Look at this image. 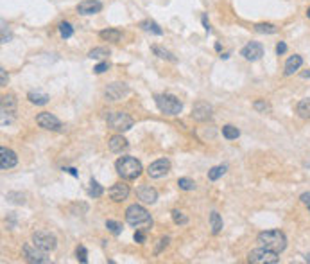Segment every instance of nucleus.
I'll return each mask as SVG.
<instances>
[{
  "label": "nucleus",
  "instance_id": "f257e3e1",
  "mask_svg": "<svg viewBox=\"0 0 310 264\" xmlns=\"http://www.w3.org/2000/svg\"><path fill=\"white\" fill-rule=\"evenodd\" d=\"M126 221H128L129 226L136 230H144V232H149L154 225L151 214L147 212V209L138 205V203H133L126 209Z\"/></svg>",
  "mask_w": 310,
  "mask_h": 264
},
{
  "label": "nucleus",
  "instance_id": "f03ea898",
  "mask_svg": "<svg viewBox=\"0 0 310 264\" xmlns=\"http://www.w3.org/2000/svg\"><path fill=\"white\" fill-rule=\"evenodd\" d=\"M257 241L260 243V246L276 253H282L287 248V236L282 230H264L258 233Z\"/></svg>",
  "mask_w": 310,
  "mask_h": 264
},
{
  "label": "nucleus",
  "instance_id": "7ed1b4c3",
  "mask_svg": "<svg viewBox=\"0 0 310 264\" xmlns=\"http://www.w3.org/2000/svg\"><path fill=\"white\" fill-rule=\"evenodd\" d=\"M115 169H117V174L120 176L122 180L128 182L136 180L142 174V171H144L140 160H136L135 157H120L115 162Z\"/></svg>",
  "mask_w": 310,
  "mask_h": 264
},
{
  "label": "nucleus",
  "instance_id": "20e7f679",
  "mask_svg": "<svg viewBox=\"0 0 310 264\" xmlns=\"http://www.w3.org/2000/svg\"><path fill=\"white\" fill-rule=\"evenodd\" d=\"M156 106L165 115H179L183 111V103L172 94H158L154 96Z\"/></svg>",
  "mask_w": 310,
  "mask_h": 264
},
{
  "label": "nucleus",
  "instance_id": "39448f33",
  "mask_svg": "<svg viewBox=\"0 0 310 264\" xmlns=\"http://www.w3.org/2000/svg\"><path fill=\"white\" fill-rule=\"evenodd\" d=\"M133 124H135V121H133L131 115L126 113V111H111V113L108 115V126L115 131L124 133V131L131 130Z\"/></svg>",
  "mask_w": 310,
  "mask_h": 264
},
{
  "label": "nucleus",
  "instance_id": "423d86ee",
  "mask_svg": "<svg viewBox=\"0 0 310 264\" xmlns=\"http://www.w3.org/2000/svg\"><path fill=\"white\" fill-rule=\"evenodd\" d=\"M23 257H25L27 262L30 264H49L50 262V257H47L45 250H42L40 246H36L34 243H25L22 248Z\"/></svg>",
  "mask_w": 310,
  "mask_h": 264
},
{
  "label": "nucleus",
  "instance_id": "0eeeda50",
  "mask_svg": "<svg viewBox=\"0 0 310 264\" xmlns=\"http://www.w3.org/2000/svg\"><path fill=\"white\" fill-rule=\"evenodd\" d=\"M278 255H280V253L260 246V248H255L247 253V260L253 264H276L278 260H280V257Z\"/></svg>",
  "mask_w": 310,
  "mask_h": 264
},
{
  "label": "nucleus",
  "instance_id": "6e6552de",
  "mask_svg": "<svg viewBox=\"0 0 310 264\" xmlns=\"http://www.w3.org/2000/svg\"><path fill=\"white\" fill-rule=\"evenodd\" d=\"M33 243L36 246H40L45 252H54L57 248V239L54 233L47 232V230H36L33 233Z\"/></svg>",
  "mask_w": 310,
  "mask_h": 264
},
{
  "label": "nucleus",
  "instance_id": "1a4fd4ad",
  "mask_svg": "<svg viewBox=\"0 0 310 264\" xmlns=\"http://www.w3.org/2000/svg\"><path fill=\"white\" fill-rule=\"evenodd\" d=\"M36 123H38L40 128H43V130H47V131H61L63 130L61 121L57 119L56 115L49 113V111H42V113L36 115Z\"/></svg>",
  "mask_w": 310,
  "mask_h": 264
},
{
  "label": "nucleus",
  "instance_id": "9d476101",
  "mask_svg": "<svg viewBox=\"0 0 310 264\" xmlns=\"http://www.w3.org/2000/svg\"><path fill=\"white\" fill-rule=\"evenodd\" d=\"M213 117V108L204 101H197L192 106V119L197 123H206Z\"/></svg>",
  "mask_w": 310,
  "mask_h": 264
},
{
  "label": "nucleus",
  "instance_id": "9b49d317",
  "mask_svg": "<svg viewBox=\"0 0 310 264\" xmlns=\"http://www.w3.org/2000/svg\"><path fill=\"white\" fill-rule=\"evenodd\" d=\"M128 94H129V86L126 83H118V81L108 84V88L104 90V96H106L108 101H120Z\"/></svg>",
  "mask_w": 310,
  "mask_h": 264
},
{
  "label": "nucleus",
  "instance_id": "f8f14e48",
  "mask_svg": "<svg viewBox=\"0 0 310 264\" xmlns=\"http://www.w3.org/2000/svg\"><path fill=\"white\" fill-rule=\"evenodd\" d=\"M169 171H170V162L167 160V158H160V160L152 162V164L147 167V174L151 176V178H154V180L167 176Z\"/></svg>",
  "mask_w": 310,
  "mask_h": 264
},
{
  "label": "nucleus",
  "instance_id": "ddd939ff",
  "mask_svg": "<svg viewBox=\"0 0 310 264\" xmlns=\"http://www.w3.org/2000/svg\"><path fill=\"white\" fill-rule=\"evenodd\" d=\"M240 54L246 57L247 62H258V60L264 56V47H262V43H258V42H250L247 45L242 47Z\"/></svg>",
  "mask_w": 310,
  "mask_h": 264
},
{
  "label": "nucleus",
  "instance_id": "4468645a",
  "mask_svg": "<svg viewBox=\"0 0 310 264\" xmlns=\"http://www.w3.org/2000/svg\"><path fill=\"white\" fill-rule=\"evenodd\" d=\"M129 192H131V189H129V185L126 184V182H117L115 185H111V189L108 191V194H110L111 201L120 203L128 198Z\"/></svg>",
  "mask_w": 310,
  "mask_h": 264
},
{
  "label": "nucleus",
  "instance_id": "2eb2a0df",
  "mask_svg": "<svg viewBox=\"0 0 310 264\" xmlns=\"http://www.w3.org/2000/svg\"><path fill=\"white\" fill-rule=\"evenodd\" d=\"M16 164H18V157H16L15 151L2 145V148H0V169H2V171H8V169L15 167Z\"/></svg>",
  "mask_w": 310,
  "mask_h": 264
},
{
  "label": "nucleus",
  "instance_id": "dca6fc26",
  "mask_svg": "<svg viewBox=\"0 0 310 264\" xmlns=\"http://www.w3.org/2000/svg\"><path fill=\"white\" fill-rule=\"evenodd\" d=\"M136 196L142 203H147V205H154L156 199H158V191L151 185H140L136 189Z\"/></svg>",
  "mask_w": 310,
  "mask_h": 264
},
{
  "label": "nucleus",
  "instance_id": "f3484780",
  "mask_svg": "<svg viewBox=\"0 0 310 264\" xmlns=\"http://www.w3.org/2000/svg\"><path fill=\"white\" fill-rule=\"evenodd\" d=\"M101 11H102V2H99V0H83V2L77 4V13L83 16H90Z\"/></svg>",
  "mask_w": 310,
  "mask_h": 264
},
{
  "label": "nucleus",
  "instance_id": "a211bd4d",
  "mask_svg": "<svg viewBox=\"0 0 310 264\" xmlns=\"http://www.w3.org/2000/svg\"><path fill=\"white\" fill-rule=\"evenodd\" d=\"M108 145H110V151H113V153H122L129 148V142L122 135H113L108 140Z\"/></svg>",
  "mask_w": 310,
  "mask_h": 264
},
{
  "label": "nucleus",
  "instance_id": "6ab92c4d",
  "mask_svg": "<svg viewBox=\"0 0 310 264\" xmlns=\"http://www.w3.org/2000/svg\"><path fill=\"white\" fill-rule=\"evenodd\" d=\"M16 106H18V99H16L13 94H8V96H2V101H0V108H2V113H15Z\"/></svg>",
  "mask_w": 310,
  "mask_h": 264
},
{
  "label": "nucleus",
  "instance_id": "aec40b11",
  "mask_svg": "<svg viewBox=\"0 0 310 264\" xmlns=\"http://www.w3.org/2000/svg\"><path fill=\"white\" fill-rule=\"evenodd\" d=\"M301 65H303V57L299 56V54L291 56L287 60V63H285V76H292L294 72H298V70L301 69Z\"/></svg>",
  "mask_w": 310,
  "mask_h": 264
},
{
  "label": "nucleus",
  "instance_id": "412c9836",
  "mask_svg": "<svg viewBox=\"0 0 310 264\" xmlns=\"http://www.w3.org/2000/svg\"><path fill=\"white\" fill-rule=\"evenodd\" d=\"M27 99H29L33 104H36V106H45V104L50 101V96L45 92H29L27 94Z\"/></svg>",
  "mask_w": 310,
  "mask_h": 264
},
{
  "label": "nucleus",
  "instance_id": "4be33fe9",
  "mask_svg": "<svg viewBox=\"0 0 310 264\" xmlns=\"http://www.w3.org/2000/svg\"><path fill=\"white\" fill-rule=\"evenodd\" d=\"M99 36H101L104 42H111V43H118L122 38V33L118 31V29H104V31L99 33Z\"/></svg>",
  "mask_w": 310,
  "mask_h": 264
},
{
  "label": "nucleus",
  "instance_id": "5701e85b",
  "mask_svg": "<svg viewBox=\"0 0 310 264\" xmlns=\"http://www.w3.org/2000/svg\"><path fill=\"white\" fill-rule=\"evenodd\" d=\"M223 218L219 216V212L212 211L210 212V226H212V233L213 236H219L221 230H223Z\"/></svg>",
  "mask_w": 310,
  "mask_h": 264
},
{
  "label": "nucleus",
  "instance_id": "b1692460",
  "mask_svg": "<svg viewBox=\"0 0 310 264\" xmlns=\"http://www.w3.org/2000/svg\"><path fill=\"white\" fill-rule=\"evenodd\" d=\"M296 113H298V117H301V119H310V97L301 99L298 104H296Z\"/></svg>",
  "mask_w": 310,
  "mask_h": 264
},
{
  "label": "nucleus",
  "instance_id": "393cba45",
  "mask_svg": "<svg viewBox=\"0 0 310 264\" xmlns=\"http://www.w3.org/2000/svg\"><path fill=\"white\" fill-rule=\"evenodd\" d=\"M140 27L144 29L145 33H152V35H158V36L163 35V29L154 22V20H142Z\"/></svg>",
  "mask_w": 310,
  "mask_h": 264
},
{
  "label": "nucleus",
  "instance_id": "a878e982",
  "mask_svg": "<svg viewBox=\"0 0 310 264\" xmlns=\"http://www.w3.org/2000/svg\"><path fill=\"white\" fill-rule=\"evenodd\" d=\"M151 50H152V52H154L158 57H162V60H167V62H172V63L178 62V57H176L174 54L169 52V50L163 49V47H160V45H152V47H151Z\"/></svg>",
  "mask_w": 310,
  "mask_h": 264
},
{
  "label": "nucleus",
  "instance_id": "bb28decb",
  "mask_svg": "<svg viewBox=\"0 0 310 264\" xmlns=\"http://www.w3.org/2000/svg\"><path fill=\"white\" fill-rule=\"evenodd\" d=\"M255 31L260 33V35H276L278 27L274 25V23L262 22V23H255Z\"/></svg>",
  "mask_w": 310,
  "mask_h": 264
},
{
  "label": "nucleus",
  "instance_id": "cd10ccee",
  "mask_svg": "<svg viewBox=\"0 0 310 264\" xmlns=\"http://www.w3.org/2000/svg\"><path fill=\"white\" fill-rule=\"evenodd\" d=\"M110 54H111V50L106 49V47H95V49H91L90 52H88V57H90V60H106Z\"/></svg>",
  "mask_w": 310,
  "mask_h": 264
},
{
  "label": "nucleus",
  "instance_id": "c85d7f7f",
  "mask_svg": "<svg viewBox=\"0 0 310 264\" xmlns=\"http://www.w3.org/2000/svg\"><path fill=\"white\" fill-rule=\"evenodd\" d=\"M228 171V165L223 164V165H215V167H212L208 171V180L210 182H217L221 178V176H224Z\"/></svg>",
  "mask_w": 310,
  "mask_h": 264
},
{
  "label": "nucleus",
  "instance_id": "c756f323",
  "mask_svg": "<svg viewBox=\"0 0 310 264\" xmlns=\"http://www.w3.org/2000/svg\"><path fill=\"white\" fill-rule=\"evenodd\" d=\"M102 194H104V189H102V185L99 184L97 180H94V178H91L90 187H88V196H90V198H101Z\"/></svg>",
  "mask_w": 310,
  "mask_h": 264
},
{
  "label": "nucleus",
  "instance_id": "7c9ffc66",
  "mask_svg": "<svg viewBox=\"0 0 310 264\" xmlns=\"http://www.w3.org/2000/svg\"><path fill=\"white\" fill-rule=\"evenodd\" d=\"M57 29H59V35L63 40H68L74 36V27L70 22H61L59 25H57Z\"/></svg>",
  "mask_w": 310,
  "mask_h": 264
},
{
  "label": "nucleus",
  "instance_id": "2f4dec72",
  "mask_svg": "<svg viewBox=\"0 0 310 264\" xmlns=\"http://www.w3.org/2000/svg\"><path fill=\"white\" fill-rule=\"evenodd\" d=\"M223 137L226 138V140H235V138L240 137V131H238L233 124H226V126H223Z\"/></svg>",
  "mask_w": 310,
  "mask_h": 264
},
{
  "label": "nucleus",
  "instance_id": "473e14b6",
  "mask_svg": "<svg viewBox=\"0 0 310 264\" xmlns=\"http://www.w3.org/2000/svg\"><path fill=\"white\" fill-rule=\"evenodd\" d=\"M172 214V221L176 223V225H187L189 223V218H187V214H183L181 211H178V209H174V211L170 212Z\"/></svg>",
  "mask_w": 310,
  "mask_h": 264
},
{
  "label": "nucleus",
  "instance_id": "72a5a7b5",
  "mask_svg": "<svg viewBox=\"0 0 310 264\" xmlns=\"http://www.w3.org/2000/svg\"><path fill=\"white\" fill-rule=\"evenodd\" d=\"M178 187L181 189V191H194V189H196V182L190 180V178H179Z\"/></svg>",
  "mask_w": 310,
  "mask_h": 264
},
{
  "label": "nucleus",
  "instance_id": "f704fd0d",
  "mask_svg": "<svg viewBox=\"0 0 310 264\" xmlns=\"http://www.w3.org/2000/svg\"><path fill=\"white\" fill-rule=\"evenodd\" d=\"M6 199L16 203V205H23V203H25V194H22V192H8Z\"/></svg>",
  "mask_w": 310,
  "mask_h": 264
},
{
  "label": "nucleus",
  "instance_id": "c9c22d12",
  "mask_svg": "<svg viewBox=\"0 0 310 264\" xmlns=\"http://www.w3.org/2000/svg\"><path fill=\"white\" fill-rule=\"evenodd\" d=\"M106 228L110 230L113 236H120V232H122V226L118 225L117 221H113V219H108V221H106Z\"/></svg>",
  "mask_w": 310,
  "mask_h": 264
},
{
  "label": "nucleus",
  "instance_id": "e433bc0d",
  "mask_svg": "<svg viewBox=\"0 0 310 264\" xmlns=\"http://www.w3.org/2000/svg\"><path fill=\"white\" fill-rule=\"evenodd\" d=\"M76 255H77V260H81V262H83V264H86V262H88V250L84 248L83 245L77 246Z\"/></svg>",
  "mask_w": 310,
  "mask_h": 264
},
{
  "label": "nucleus",
  "instance_id": "4c0bfd02",
  "mask_svg": "<svg viewBox=\"0 0 310 264\" xmlns=\"http://www.w3.org/2000/svg\"><path fill=\"white\" fill-rule=\"evenodd\" d=\"M253 108L257 111H260V113H265V111H271V106H269L265 101H255L253 103Z\"/></svg>",
  "mask_w": 310,
  "mask_h": 264
},
{
  "label": "nucleus",
  "instance_id": "58836bf2",
  "mask_svg": "<svg viewBox=\"0 0 310 264\" xmlns=\"http://www.w3.org/2000/svg\"><path fill=\"white\" fill-rule=\"evenodd\" d=\"M169 241H170L169 238H162V239H160V241H158V246H156V248H154V253H156V255H160V253H162V250H163V248H167Z\"/></svg>",
  "mask_w": 310,
  "mask_h": 264
},
{
  "label": "nucleus",
  "instance_id": "ea45409f",
  "mask_svg": "<svg viewBox=\"0 0 310 264\" xmlns=\"http://www.w3.org/2000/svg\"><path fill=\"white\" fill-rule=\"evenodd\" d=\"M108 69H110V63H108V62H102V63H99V65H95L94 74H104Z\"/></svg>",
  "mask_w": 310,
  "mask_h": 264
},
{
  "label": "nucleus",
  "instance_id": "a19ab883",
  "mask_svg": "<svg viewBox=\"0 0 310 264\" xmlns=\"http://www.w3.org/2000/svg\"><path fill=\"white\" fill-rule=\"evenodd\" d=\"M133 239H135L138 245H144V243H145V232H144V230H136L135 236H133Z\"/></svg>",
  "mask_w": 310,
  "mask_h": 264
},
{
  "label": "nucleus",
  "instance_id": "79ce46f5",
  "mask_svg": "<svg viewBox=\"0 0 310 264\" xmlns=\"http://www.w3.org/2000/svg\"><path fill=\"white\" fill-rule=\"evenodd\" d=\"M11 40V35H9V29L6 25V22H2V43H8Z\"/></svg>",
  "mask_w": 310,
  "mask_h": 264
},
{
  "label": "nucleus",
  "instance_id": "37998d69",
  "mask_svg": "<svg viewBox=\"0 0 310 264\" xmlns=\"http://www.w3.org/2000/svg\"><path fill=\"white\" fill-rule=\"evenodd\" d=\"M299 201H301L303 205H305V207L310 211V191L308 192H303V194L299 196Z\"/></svg>",
  "mask_w": 310,
  "mask_h": 264
},
{
  "label": "nucleus",
  "instance_id": "c03bdc74",
  "mask_svg": "<svg viewBox=\"0 0 310 264\" xmlns=\"http://www.w3.org/2000/svg\"><path fill=\"white\" fill-rule=\"evenodd\" d=\"M8 81H9L8 72H6L4 69H0V86H6V84H8Z\"/></svg>",
  "mask_w": 310,
  "mask_h": 264
},
{
  "label": "nucleus",
  "instance_id": "a18cd8bd",
  "mask_svg": "<svg viewBox=\"0 0 310 264\" xmlns=\"http://www.w3.org/2000/svg\"><path fill=\"white\" fill-rule=\"evenodd\" d=\"M285 52H287V43H285V42H280V43L276 45V54H278V56H282V54H285Z\"/></svg>",
  "mask_w": 310,
  "mask_h": 264
},
{
  "label": "nucleus",
  "instance_id": "49530a36",
  "mask_svg": "<svg viewBox=\"0 0 310 264\" xmlns=\"http://www.w3.org/2000/svg\"><path fill=\"white\" fill-rule=\"evenodd\" d=\"M201 22H203L204 31H206V33H210V31H212V27H210V22H208V16H206V15H203V16H201Z\"/></svg>",
  "mask_w": 310,
  "mask_h": 264
},
{
  "label": "nucleus",
  "instance_id": "de8ad7c7",
  "mask_svg": "<svg viewBox=\"0 0 310 264\" xmlns=\"http://www.w3.org/2000/svg\"><path fill=\"white\" fill-rule=\"evenodd\" d=\"M63 171H67V172H68V174H72V176H76V178H77V176H79V172H77V169H74V167H65V169H63Z\"/></svg>",
  "mask_w": 310,
  "mask_h": 264
},
{
  "label": "nucleus",
  "instance_id": "09e8293b",
  "mask_svg": "<svg viewBox=\"0 0 310 264\" xmlns=\"http://www.w3.org/2000/svg\"><path fill=\"white\" fill-rule=\"evenodd\" d=\"M301 77H310V70L308 72H301Z\"/></svg>",
  "mask_w": 310,
  "mask_h": 264
},
{
  "label": "nucleus",
  "instance_id": "8fccbe9b",
  "mask_svg": "<svg viewBox=\"0 0 310 264\" xmlns=\"http://www.w3.org/2000/svg\"><path fill=\"white\" fill-rule=\"evenodd\" d=\"M305 260H306V262H310V255H306V257H305Z\"/></svg>",
  "mask_w": 310,
  "mask_h": 264
},
{
  "label": "nucleus",
  "instance_id": "3c124183",
  "mask_svg": "<svg viewBox=\"0 0 310 264\" xmlns=\"http://www.w3.org/2000/svg\"><path fill=\"white\" fill-rule=\"evenodd\" d=\"M306 16H308V18H310V8L306 9Z\"/></svg>",
  "mask_w": 310,
  "mask_h": 264
}]
</instances>
